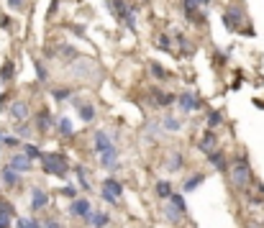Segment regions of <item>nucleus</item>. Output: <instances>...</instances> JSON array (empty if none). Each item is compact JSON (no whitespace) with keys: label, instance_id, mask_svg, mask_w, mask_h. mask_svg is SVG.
<instances>
[{"label":"nucleus","instance_id":"nucleus-28","mask_svg":"<svg viewBox=\"0 0 264 228\" xmlns=\"http://www.w3.org/2000/svg\"><path fill=\"white\" fill-rule=\"evenodd\" d=\"M52 98L54 100H59V103H64V100H75V93H72V87H54L52 90Z\"/></svg>","mask_w":264,"mask_h":228},{"label":"nucleus","instance_id":"nucleus-29","mask_svg":"<svg viewBox=\"0 0 264 228\" xmlns=\"http://www.w3.org/2000/svg\"><path fill=\"white\" fill-rule=\"evenodd\" d=\"M21 151H24L31 162H36V159H44V151L36 146V144H29V141H24V146H21Z\"/></svg>","mask_w":264,"mask_h":228},{"label":"nucleus","instance_id":"nucleus-4","mask_svg":"<svg viewBox=\"0 0 264 228\" xmlns=\"http://www.w3.org/2000/svg\"><path fill=\"white\" fill-rule=\"evenodd\" d=\"M72 75H75V77H80V80H98V77H100L98 64H95L93 59H75Z\"/></svg>","mask_w":264,"mask_h":228},{"label":"nucleus","instance_id":"nucleus-51","mask_svg":"<svg viewBox=\"0 0 264 228\" xmlns=\"http://www.w3.org/2000/svg\"><path fill=\"white\" fill-rule=\"evenodd\" d=\"M144 3H146V0H144Z\"/></svg>","mask_w":264,"mask_h":228},{"label":"nucleus","instance_id":"nucleus-1","mask_svg":"<svg viewBox=\"0 0 264 228\" xmlns=\"http://www.w3.org/2000/svg\"><path fill=\"white\" fill-rule=\"evenodd\" d=\"M228 177H231V185L236 190H246L251 185V164H249L246 154H236V159L228 167Z\"/></svg>","mask_w":264,"mask_h":228},{"label":"nucleus","instance_id":"nucleus-15","mask_svg":"<svg viewBox=\"0 0 264 228\" xmlns=\"http://www.w3.org/2000/svg\"><path fill=\"white\" fill-rule=\"evenodd\" d=\"M208 162H210V167H213L215 172H228V167H231L228 159H226V154L218 151V149H215L213 154H208Z\"/></svg>","mask_w":264,"mask_h":228},{"label":"nucleus","instance_id":"nucleus-46","mask_svg":"<svg viewBox=\"0 0 264 228\" xmlns=\"http://www.w3.org/2000/svg\"><path fill=\"white\" fill-rule=\"evenodd\" d=\"M256 187H259V195H264V182H259V185H256Z\"/></svg>","mask_w":264,"mask_h":228},{"label":"nucleus","instance_id":"nucleus-35","mask_svg":"<svg viewBox=\"0 0 264 228\" xmlns=\"http://www.w3.org/2000/svg\"><path fill=\"white\" fill-rule=\"evenodd\" d=\"M205 121H208V128H218V126L223 123V116L218 110H210L208 116H205Z\"/></svg>","mask_w":264,"mask_h":228},{"label":"nucleus","instance_id":"nucleus-12","mask_svg":"<svg viewBox=\"0 0 264 228\" xmlns=\"http://www.w3.org/2000/svg\"><path fill=\"white\" fill-rule=\"evenodd\" d=\"M108 8H111V13L121 21V24H126V18L131 13V6L126 3V0H108Z\"/></svg>","mask_w":264,"mask_h":228},{"label":"nucleus","instance_id":"nucleus-48","mask_svg":"<svg viewBox=\"0 0 264 228\" xmlns=\"http://www.w3.org/2000/svg\"><path fill=\"white\" fill-rule=\"evenodd\" d=\"M3 103H6V95H3V93H0V108H3Z\"/></svg>","mask_w":264,"mask_h":228},{"label":"nucleus","instance_id":"nucleus-39","mask_svg":"<svg viewBox=\"0 0 264 228\" xmlns=\"http://www.w3.org/2000/svg\"><path fill=\"white\" fill-rule=\"evenodd\" d=\"M3 146L13 149V146H24V144H21V139H18V136H6V139H3Z\"/></svg>","mask_w":264,"mask_h":228},{"label":"nucleus","instance_id":"nucleus-50","mask_svg":"<svg viewBox=\"0 0 264 228\" xmlns=\"http://www.w3.org/2000/svg\"><path fill=\"white\" fill-rule=\"evenodd\" d=\"M0 154H3V144H0Z\"/></svg>","mask_w":264,"mask_h":228},{"label":"nucleus","instance_id":"nucleus-6","mask_svg":"<svg viewBox=\"0 0 264 228\" xmlns=\"http://www.w3.org/2000/svg\"><path fill=\"white\" fill-rule=\"evenodd\" d=\"M177 105H180V110L185 113V116H190V113H197L203 108V100L197 98L192 90H185L182 95H177Z\"/></svg>","mask_w":264,"mask_h":228},{"label":"nucleus","instance_id":"nucleus-41","mask_svg":"<svg viewBox=\"0 0 264 228\" xmlns=\"http://www.w3.org/2000/svg\"><path fill=\"white\" fill-rule=\"evenodd\" d=\"M16 228H34V218H16Z\"/></svg>","mask_w":264,"mask_h":228},{"label":"nucleus","instance_id":"nucleus-44","mask_svg":"<svg viewBox=\"0 0 264 228\" xmlns=\"http://www.w3.org/2000/svg\"><path fill=\"white\" fill-rule=\"evenodd\" d=\"M44 228H62V223H59V220H54V218H49L47 223H44Z\"/></svg>","mask_w":264,"mask_h":228},{"label":"nucleus","instance_id":"nucleus-38","mask_svg":"<svg viewBox=\"0 0 264 228\" xmlns=\"http://www.w3.org/2000/svg\"><path fill=\"white\" fill-rule=\"evenodd\" d=\"M59 195L70 197V200H77V187H75V185H64V187L59 190Z\"/></svg>","mask_w":264,"mask_h":228},{"label":"nucleus","instance_id":"nucleus-5","mask_svg":"<svg viewBox=\"0 0 264 228\" xmlns=\"http://www.w3.org/2000/svg\"><path fill=\"white\" fill-rule=\"evenodd\" d=\"M121 195H123V185H121L116 177H108V179L103 182V192H100V197H103L108 205H118Z\"/></svg>","mask_w":264,"mask_h":228},{"label":"nucleus","instance_id":"nucleus-27","mask_svg":"<svg viewBox=\"0 0 264 228\" xmlns=\"http://www.w3.org/2000/svg\"><path fill=\"white\" fill-rule=\"evenodd\" d=\"M149 72H151V77H154V80H159V82L169 80V72L164 70V67H162L159 62H149Z\"/></svg>","mask_w":264,"mask_h":228},{"label":"nucleus","instance_id":"nucleus-33","mask_svg":"<svg viewBox=\"0 0 264 228\" xmlns=\"http://www.w3.org/2000/svg\"><path fill=\"white\" fill-rule=\"evenodd\" d=\"M162 131H164V128H162V121H151V123L146 126V139H151V141H157Z\"/></svg>","mask_w":264,"mask_h":228},{"label":"nucleus","instance_id":"nucleus-30","mask_svg":"<svg viewBox=\"0 0 264 228\" xmlns=\"http://www.w3.org/2000/svg\"><path fill=\"white\" fill-rule=\"evenodd\" d=\"M157 47H159V52H167V54H169V52L174 49V39H172L169 34H159V36H157Z\"/></svg>","mask_w":264,"mask_h":228},{"label":"nucleus","instance_id":"nucleus-2","mask_svg":"<svg viewBox=\"0 0 264 228\" xmlns=\"http://www.w3.org/2000/svg\"><path fill=\"white\" fill-rule=\"evenodd\" d=\"M41 167H44V172L52 174V177H67V174H70V162H67V156H64L62 151L44 154Z\"/></svg>","mask_w":264,"mask_h":228},{"label":"nucleus","instance_id":"nucleus-25","mask_svg":"<svg viewBox=\"0 0 264 228\" xmlns=\"http://www.w3.org/2000/svg\"><path fill=\"white\" fill-rule=\"evenodd\" d=\"M75 174H77V185H80V190H82V192H90L93 187H90V179H87V169L80 164V167H75Z\"/></svg>","mask_w":264,"mask_h":228},{"label":"nucleus","instance_id":"nucleus-23","mask_svg":"<svg viewBox=\"0 0 264 228\" xmlns=\"http://www.w3.org/2000/svg\"><path fill=\"white\" fill-rule=\"evenodd\" d=\"M16 77V62L13 59H6L3 67H0V82H11Z\"/></svg>","mask_w":264,"mask_h":228},{"label":"nucleus","instance_id":"nucleus-21","mask_svg":"<svg viewBox=\"0 0 264 228\" xmlns=\"http://www.w3.org/2000/svg\"><path fill=\"white\" fill-rule=\"evenodd\" d=\"M151 98H154V103H157V105H162V108H169L174 100H177L172 93H162V90H157V87L151 90Z\"/></svg>","mask_w":264,"mask_h":228},{"label":"nucleus","instance_id":"nucleus-31","mask_svg":"<svg viewBox=\"0 0 264 228\" xmlns=\"http://www.w3.org/2000/svg\"><path fill=\"white\" fill-rule=\"evenodd\" d=\"M80 118H82L85 123H93V121H95V105L82 103V105H80Z\"/></svg>","mask_w":264,"mask_h":228},{"label":"nucleus","instance_id":"nucleus-10","mask_svg":"<svg viewBox=\"0 0 264 228\" xmlns=\"http://www.w3.org/2000/svg\"><path fill=\"white\" fill-rule=\"evenodd\" d=\"M241 21H244V11H241L238 6H231V11H226V16H223V24H226L228 31H238Z\"/></svg>","mask_w":264,"mask_h":228},{"label":"nucleus","instance_id":"nucleus-37","mask_svg":"<svg viewBox=\"0 0 264 228\" xmlns=\"http://www.w3.org/2000/svg\"><path fill=\"white\" fill-rule=\"evenodd\" d=\"M59 54H62L64 59H80V57H77V52H75V47H72V44H62V47H59Z\"/></svg>","mask_w":264,"mask_h":228},{"label":"nucleus","instance_id":"nucleus-34","mask_svg":"<svg viewBox=\"0 0 264 228\" xmlns=\"http://www.w3.org/2000/svg\"><path fill=\"white\" fill-rule=\"evenodd\" d=\"M174 39H177V44H180V49H182V54H192L195 52V47L185 39V34H180V31H174Z\"/></svg>","mask_w":264,"mask_h":228},{"label":"nucleus","instance_id":"nucleus-8","mask_svg":"<svg viewBox=\"0 0 264 228\" xmlns=\"http://www.w3.org/2000/svg\"><path fill=\"white\" fill-rule=\"evenodd\" d=\"M8 116H11L16 123H26L29 116H31V108H29L26 100H13V103H11V110H8Z\"/></svg>","mask_w":264,"mask_h":228},{"label":"nucleus","instance_id":"nucleus-17","mask_svg":"<svg viewBox=\"0 0 264 228\" xmlns=\"http://www.w3.org/2000/svg\"><path fill=\"white\" fill-rule=\"evenodd\" d=\"M108 223H111V213H105V210H95L90 220H87L90 228H108Z\"/></svg>","mask_w":264,"mask_h":228},{"label":"nucleus","instance_id":"nucleus-45","mask_svg":"<svg viewBox=\"0 0 264 228\" xmlns=\"http://www.w3.org/2000/svg\"><path fill=\"white\" fill-rule=\"evenodd\" d=\"M0 26H3V29H11V26H13V21L6 18V16H0Z\"/></svg>","mask_w":264,"mask_h":228},{"label":"nucleus","instance_id":"nucleus-16","mask_svg":"<svg viewBox=\"0 0 264 228\" xmlns=\"http://www.w3.org/2000/svg\"><path fill=\"white\" fill-rule=\"evenodd\" d=\"M0 182H3L6 187H16L18 182H21V174H18L11 164H6L3 169H0Z\"/></svg>","mask_w":264,"mask_h":228},{"label":"nucleus","instance_id":"nucleus-13","mask_svg":"<svg viewBox=\"0 0 264 228\" xmlns=\"http://www.w3.org/2000/svg\"><path fill=\"white\" fill-rule=\"evenodd\" d=\"M215 141H218L215 131H213V128H208V131L203 133V139L197 141V149H200V151L208 156V154H213V151H215Z\"/></svg>","mask_w":264,"mask_h":228},{"label":"nucleus","instance_id":"nucleus-14","mask_svg":"<svg viewBox=\"0 0 264 228\" xmlns=\"http://www.w3.org/2000/svg\"><path fill=\"white\" fill-rule=\"evenodd\" d=\"M49 205V192L41 187H31V208L34 210H44Z\"/></svg>","mask_w":264,"mask_h":228},{"label":"nucleus","instance_id":"nucleus-11","mask_svg":"<svg viewBox=\"0 0 264 228\" xmlns=\"http://www.w3.org/2000/svg\"><path fill=\"white\" fill-rule=\"evenodd\" d=\"M18 174H26V172H31V167H34V162H31V159L24 154V151H16L13 156H11V162H8Z\"/></svg>","mask_w":264,"mask_h":228},{"label":"nucleus","instance_id":"nucleus-18","mask_svg":"<svg viewBox=\"0 0 264 228\" xmlns=\"http://www.w3.org/2000/svg\"><path fill=\"white\" fill-rule=\"evenodd\" d=\"M203 182H205V174H203V172H195L192 177H187V179L182 182V192H195L197 187L203 185Z\"/></svg>","mask_w":264,"mask_h":228},{"label":"nucleus","instance_id":"nucleus-20","mask_svg":"<svg viewBox=\"0 0 264 228\" xmlns=\"http://www.w3.org/2000/svg\"><path fill=\"white\" fill-rule=\"evenodd\" d=\"M154 195H157L159 200H169L174 192H172V182L169 179H159L157 185H154Z\"/></svg>","mask_w":264,"mask_h":228},{"label":"nucleus","instance_id":"nucleus-47","mask_svg":"<svg viewBox=\"0 0 264 228\" xmlns=\"http://www.w3.org/2000/svg\"><path fill=\"white\" fill-rule=\"evenodd\" d=\"M246 228H261V223H249Z\"/></svg>","mask_w":264,"mask_h":228},{"label":"nucleus","instance_id":"nucleus-7","mask_svg":"<svg viewBox=\"0 0 264 228\" xmlns=\"http://www.w3.org/2000/svg\"><path fill=\"white\" fill-rule=\"evenodd\" d=\"M93 213H95V210H93V205H90V200H87V197H77V200H72V205H70V215L82 218L85 223L90 220Z\"/></svg>","mask_w":264,"mask_h":228},{"label":"nucleus","instance_id":"nucleus-36","mask_svg":"<svg viewBox=\"0 0 264 228\" xmlns=\"http://www.w3.org/2000/svg\"><path fill=\"white\" fill-rule=\"evenodd\" d=\"M31 133H34V131H31V126H29V123H18V126H16V136H18L21 141H26Z\"/></svg>","mask_w":264,"mask_h":228},{"label":"nucleus","instance_id":"nucleus-49","mask_svg":"<svg viewBox=\"0 0 264 228\" xmlns=\"http://www.w3.org/2000/svg\"><path fill=\"white\" fill-rule=\"evenodd\" d=\"M3 139H6V131H0V144H3Z\"/></svg>","mask_w":264,"mask_h":228},{"label":"nucleus","instance_id":"nucleus-3","mask_svg":"<svg viewBox=\"0 0 264 228\" xmlns=\"http://www.w3.org/2000/svg\"><path fill=\"white\" fill-rule=\"evenodd\" d=\"M164 220L167 223H172V225H177V223H182L185 220V215H187V205H185V197H182V192H174L169 200H167V205H164Z\"/></svg>","mask_w":264,"mask_h":228},{"label":"nucleus","instance_id":"nucleus-43","mask_svg":"<svg viewBox=\"0 0 264 228\" xmlns=\"http://www.w3.org/2000/svg\"><path fill=\"white\" fill-rule=\"evenodd\" d=\"M36 72H39V80H47V77H49V72L44 70V64H41V62H36Z\"/></svg>","mask_w":264,"mask_h":228},{"label":"nucleus","instance_id":"nucleus-22","mask_svg":"<svg viewBox=\"0 0 264 228\" xmlns=\"http://www.w3.org/2000/svg\"><path fill=\"white\" fill-rule=\"evenodd\" d=\"M162 128H164V133H177V131H182V121L167 113V116L162 118Z\"/></svg>","mask_w":264,"mask_h":228},{"label":"nucleus","instance_id":"nucleus-24","mask_svg":"<svg viewBox=\"0 0 264 228\" xmlns=\"http://www.w3.org/2000/svg\"><path fill=\"white\" fill-rule=\"evenodd\" d=\"M185 164V159H182V151H169V159H167V169L169 172H180Z\"/></svg>","mask_w":264,"mask_h":228},{"label":"nucleus","instance_id":"nucleus-42","mask_svg":"<svg viewBox=\"0 0 264 228\" xmlns=\"http://www.w3.org/2000/svg\"><path fill=\"white\" fill-rule=\"evenodd\" d=\"M8 6L16 8V11H24L26 8V0H8Z\"/></svg>","mask_w":264,"mask_h":228},{"label":"nucleus","instance_id":"nucleus-9","mask_svg":"<svg viewBox=\"0 0 264 228\" xmlns=\"http://www.w3.org/2000/svg\"><path fill=\"white\" fill-rule=\"evenodd\" d=\"M108 149H113V139L108 136V131H103V128H98L95 131V136H93V154H105Z\"/></svg>","mask_w":264,"mask_h":228},{"label":"nucleus","instance_id":"nucleus-19","mask_svg":"<svg viewBox=\"0 0 264 228\" xmlns=\"http://www.w3.org/2000/svg\"><path fill=\"white\" fill-rule=\"evenodd\" d=\"M100 164L105 169H116L118 167V149L113 146V149H108L105 154H100Z\"/></svg>","mask_w":264,"mask_h":228},{"label":"nucleus","instance_id":"nucleus-26","mask_svg":"<svg viewBox=\"0 0 264 228\" xmlns=\"http://www.w3.org/2000/svg\"><path fill=\"white\" fill-rule=\"evenodd\" d=\"M57 131H59L62 136H67V139H72V136H75V126H72V121H70L67 116H62V118L57 121Z\"/></svg>","mask_w":264,"mask_h":228},{"label":"nucleus","instance_id":"nucleus-32","mask_svg":"<svg viewBox=\"0 0 264 228\" xmlns=\"http://www.w3.org/2000/svg\"><path fill=\"white\" fill-rule=\"evenodd\" d=\"M49 126H52V113H49L47 108H44V110L39 113V118H36V128L44 133V131H47Z\"/></svg>","mask_w":264,"mask_h":228},{"label":"nucleus","instance_id":"nucleus-40","mask_svg":"<svg viewBox=\"0 0 264 228\" xmlns=\"http://www.w3.org/2000/svg\"><path fill=\"white\" fill-rule=\"evenodd\" d=\"M11 225H16V223H13V215L0 213V228H11Z\"/></svg>","mask_w":264,"mask_h":228}]
</instances>
